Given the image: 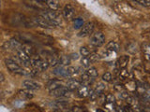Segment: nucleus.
Instances as JSON below:
<instances>
[{
    "label": "nucleus",
    "mask_w": 150,
    "mask_h": 112,
    "mask_svg": "<svg viewBox=\"0 0 150 112\" xmlns=\"http://www.w3.org/2000/svg\"><path fill=\"white\" fill-rule=\"evenodd\" d=\"M11 22L15 26H23V27H33L35 26V23L32 19H29L22 14H15L11 19Z\"/></svg>",
    "instance_id": "nucleus-1"
},
{
    "label": "nucleus",
    "mask_w": 150,
    "mask_h": 112,
    "mask_svg": "<svg viewBox=\"0 0 150 112\" xmlns=\"http://www.w3.org/2000/svg\"><path fill=\"white\" fill-rule=\"evenodd\" d=\"M7 68L13 74L21 75V76H25L27 75V71L23 69L20 64H19L16 61H14L13 59H6L5 61Z\"/></svg>",
    "instance_id": "nucleus-2"
},
{
    "label": "nucleus",
    "mask_w": 150,
    "mask_h": 112,
    "mask_svg": "<svg viewBox=\"0 0 150 112\" xmlns=\"http://www.w3.org/2000/svg\"><path fill=\"white\" fill-rule=\"evenodd\" d=\"M40 15L43 18H45L53 27L58 26L61 24V18L54 10H52V9L51 10H47L46 9V10H43V12Z\"/></svg>",
    "instance_id": "nucleus-3"
},
{
    "label": "nucleus",
    "mask_w": 150,
    "mask_h": 112,
    "mask_svg": "<svg viewBox=\"0 0 150 112\" xmlns=\"http://www.w3.org/2000/svg\"><path fill=\"white\" fill-rule=\"evenodd\" d=\"M91 45L94 47H101L103 44L105 43V36L102 34L101 32H97L91 36Z\"/></svg>",
    "instance_id": "nucleus-4"
},
{
    "label": "nucleus",
    "mask_w": 150,
    "mask_h": 112,
    "mask_svg": "<svg viewBox=\"0 0 150 112\" xmlns=\"http://www.w3.org/2000/svg\"><path fill=\"white\" fill-rule=\"evenodd\" d=\"M23 2L28 7L38 9V10H46L45 4H43V1H41V0H23Z\"/></svg>",
    "instance_id": "nucleus-5"
},
{
    "label": "nucleus",
    "mask_w": 150,
    "mask_h": 112,
    "mask_svg": "<svg viewBox=\"0 0 150 112\" xmlns=\"http://www.w3.org/2000/svg\"><path fill=\"white\" fill-rule=\"evenodd\" d=\"M70 91L67 87H64V86H60L58 88L54 89V90L51 91L50 93L51 95H53L54 97H58V98H63V97H66L69 94Z\"/></svg>",
    "instance_id": "nucleus-6"
},
{
    "label": "nucleus",
    "mask_w": 150,
    "mask_h": 112,
    "mask_svg": "<svg viewBox=\"0 0 150 112\" xmlns=\"http://www.w3.org/2000/svg\"><path fill=\"white\" fill-rule=\"evenodd\" d=\"M94 28H95V24H94V22H86L84 23L83 26L81 28V31L79 33V36H90L93 31H94Z\"/></svg>",
    "instance_id": "nucleus-7"
},
{
    "label": "nucleus",
    "mask_w": 150,
    "mask_h": 112,
    "mask_svg": "<svg viewBox=\"0 0 150 112\" xmlns=\"http://www.w3.org/2000/svg\"><path fill=\"white\" fill-rule=\"evenodd\" d=\"M33 22H34L35 25H38L40 27H42V28H46V29H50L53 26L51 25V23L46 20L45 18H43L41 15H39V16H35L33 17Z\"/></svg>",
    "instance_id": "nucleus-8"
},
{
    "label": "nucleus",
    "mask_w": 150,
    "mask_h": 112,
    "mask_svg": "<svg viewBox=\"0 0 150 112\" xmlns=\"http://www.w3.org/2000/svg\"><path fill=\"white\" fill-rule=\"evenodd\" d=\"M42 58L40 55L39 54H33L32 56H30V66L33 69H36L38 71H40V65L42 63Z\"/></svg>",
    "instance_id": "nucleus-9"
},
{
    "label": "nucleus",
    "mask_w": 150,
    "mask_h": 112,
    "mask_svg": "<svg viewBox=\"0 0 150 112\" xmlns=\"http://www.w3.org/2000/svg\"><path fill=\"white\" fill-rule=\"evenodd\" d=\"M23 86L31 91H37L40 89V84L35 80H32V79H25V80H23Z\"/></svg>",
    "instance_id": "nucleus-10"
},
{
    "label": "nucleus",
    "mask_w": 150,
    "mask_h": 112,
    "mask_svg": "<svg viewBox=\"0 0 150 112\" xmlns=\"http://www.w3.org/2000/svg\"><path fill=\"white\" fill-rule=\"evenodd\" d=\"M74 14H75V10L71 5H69V4L66 5L63 9V17L66 20H71L74 17Z\"/></svg>",
    "instance_id": "nucleus-11"
},
{
    "label": "nucleus",
    "mask_w": 150,
    "mask_h": 112,
    "mask_svg": "<svg viewBox=\"0 0 150 112\" xmlns=\"http://www.w3.org/2000/svg\"><path fill=\"white\" fill-rule=\"evenodd\" d=\"M53 73L55 76L66 78L67 77V67H65V65H62V64H57L56 66H54Z\"/></svg>",
    "instance_id": "nucleus-12"
},
{
    "label": "nucleus",
    "mask_w": 150,
    "mask_h": 112,
    "mask_svg": "<svg viewBox=\"0 0 150 112\" xmlns=\"http://www.w3.org/2000/svg\"><path fill=\"white\" fill-rule=\"evenodd\" d=\"M129 62V56L122 55L116 61V66H117V68H119V69L125 68L127 65H128Z\"/></svg>",
    "instance_id": "nucleus-13"
},
{
    "label": "nucleus",
    "mask_w": 150,
    "mask_h": 112,
    "mask_svg": "<svg viewBox=\"0 0 150 112\" xmlns=\"http://www.w3.org/2000/svg\"><path fill=\"white\" fill-rule=\"evenodd\" d=\"M82 86L81 82H79L78 80H75V79H69V80L67 82V87L70 92L73 91H77L78 89Z\"/></svg>",
    "instance_id": "nucleus-14"
},
{
    "label": "nucleus",
    "mask_w": 150,
    "mask_h": 112,
    "mask_svg": "<svg viewBox=\"0 0 150 112\" xmlns=\"http://www.w3.org/2000/svg\"><path fill=\"white\" fill-rule=\"evenodd\" d=\"M19 95L23 99H26V100H30L34 97V93L31 92V90H28L25 88V90H20L19 91Z\"/></svg>",
    "instance_id": "nucleus-15"
},
{
    "label": "nucleus",
    "mask_w": 150,
    "mask_h": 112,
    "mask_svg": "<svg viewBox=\"0 0 150 112\" xmlns=\"http://www.w3.org/2000/svg\"><path fill=\"white\" fill-rule=\"evenodd\" d=\"M119 50V45L115 41H110L106 45V51L107 52H116Z\"/></svg>",
    "instance_id": "nucleus-16"
},
{
    "label": "nucleus",
    "mask_w": 150,
    "mask_h": 112,
    "mask_svg": "<svg viewBox=\"0 0 150 112\" xmlns=\"http://www.w3.org/2000/svg\"><path fill=\"white\" fill-rule=\"evenodd\" d=\"M59 58L56 54H54V53H50V55L47 57L48 59V62H49V64L50 66H56L57 64H59Z\"/></svg>",
    "instance_id": "nucleus-17"
},
{
    "label": "nucleus",
    "mask_w": 150,
    "mask_h": 112,
    "mask_svg": "<svg viewBox=\"0 0 150 112\" xmlns=\"http://www.w3.org/2000/svg\"><path fill=\"white\" fill-rule=\"evenodd\" d=\"M89 92H90V90H89V87L86 85H83V87L81 86L78 89V96L81 98H84L88 96Z\"/></svg>",
    "instance_id": "nucleus-18"
},
{
    "label": "nucleus",
    "mask_w": 150,
    "mask_h": 112,
    "mask_svg": "<svg viewBox=\"0 0 150 112\" xmlns=\"http://www.w3.org/2000/svg\"><path fill=\"white\" fill-rule=\"evenodd\" d=\"M22 49L23 50V51L26 53V54H28L29 56H32L33 54H35L36 53V50H35V49L33 48V47L30 45V44H27V43H23V44H22Z\"/></svg>",
    "instance_id": "nucleus-19"
},
{
    "label": "nucleus",
    "mask_w": 150,
    "mask_h": 112,
    "mask_svg": "<svg viewBox=\"0 0 150 112\" xmlns=\"http://www.w3.org/2000/svg\"><path fill=\"white\" fill-rule=\"evenodd\" d=\"M47 6L52 10H56L59 8V0H47Z\"/></svg>",
    "instance_id": "nucleus-20"
},
{
    "label": "nucleus",
    "mask_w": 150,
    "mask_h": 112,
    "mask_svg": "<svg viewBox=\"0 0 150 112\" xmlns=\"http://www.w3.org/2000/svg\"><path fill=\"white\" fill-rule=\"evenodd\" d=\"M60 86H62V82L59 81V80H56V79H54V80H51L48 83V85H47V87H48V90L50 92L54 90V89H56V88L60 87Z\"/></svg>",
    "instance_id": "nucleus-21"
},
{
    "label": "nucleus",
    "mask_w": 150,
    "mask_h": 112,
    "mask_svg": "<svg viewBox=\"0 0 150 112\" xmlns=\"http://www.w3.org/2000/svg\"><path fill=\"white\" fill-rule=\"evenodd\" d=\"M127 50L131 54H135L138 51V44L136 42H130V43L127 46Z\"/></svg>",
    "instance_id": "nucleus-22"
},
{
    "label": "nucleus",
    "mask_w": 150,
    "mask_h": 112,
    "mask_svg": "<svg viewBox=\"0 0 150 112\" xmlns=\"http://www.w3.org/2000/svg\"><path fill=\"white\" fill-rule=\"evenodd\" d=\"M84 24V22H83V19L82 18H76L74 19L73 21V27L75 29H80V28H82Z\"/></svg>",
    "instance_id": "nucleus-23"
},
{
    "label": "nucleus",
    "mask_w": 150,
    "mask_h": 112,
    "mask_svg": "<svg viewBox=\"0 0 150 112\" xmlns=\"http://www.w3.org/2000/svg\"><path fill=\"white\" fill-rule=\"evenodd\" d=\"M105 89H106V85L104 83H102V82H100V83H98L95 89H94V91H95L98 94H100V93H103V92L105 91Z\"/></svg>",
    "instance_id": "nucleus-24"
},
{
    "label": "nucleus",
    "mask_w": 150,
    "mask_h": 112,
    "mask_svg": "<svg viewBox=\"0 0 150 112\" xmlns=\"http://www.w3.org/2000/svg\"><path fill=\"white\" fill-rule=\"evenodd\" d=\"M54 105L56 106V107H57V108H66V107L68 106L69 103H68V101H66V100L60 99V100L55 101Z\"/></svg>",
    "instance_id": "nucleus-25"
},
{
    "label": "nucleus",
    "mask_w": 150,
    "mask_h": 112,
    "mask_svg": "<svg viewBox=\"0 0 150 112\" xmlns=\"http://www.w3.org/2000/svg\"><path fill=\"white\" fill-rule=\"evenodd\" d=\"M89 77H91V78H96V77H98V70L95 68V67H90V68H88L87 70H86V72Z\"/></svg>",
    "instance_id": "nucleus-26"
},
{
    "label": "nucleus",
    "mask_w": 150,
    "mask_h": 112,
    "mask_svg": "<svg viewBox=\"0 0 150 112\" xmlns=\"http://www.w3.org/2000/svg\"><path fill=\"white\" fill-rule=\"evenodd\" d=\"M70 64V57L69 56H62L59 58V64L62 65H68Z\"/></svg>",
    "instance_id": "nucleus-27"
},
{
    "label": "nucleus",
    "mask_w": 150,
    "mask_h": 112,
    "mask_svg": "<svg viewBox=\"0 0 150 112\" xmlns=\"http://www.w3.org/2000/svg\"><path fill=\"white\" fill-rule=\"evenodd\" d=\"M87 57L89 58V60H90V62H96V61H98V59H100V54L97 53V52H92L89 54Z\"/></svg>",
    "instance_id": "nucleus-28"
},
{
    "label": "nucleus",
    "mask_w": 150,
    "mask_h": 112,
    "mask_svg": "<svg viewBox=\"0 0 150 112\" xmlns=\"http://www.w3.org/2000/svg\"><path fill=\"white\" fill-rule=\"evenodd\" d=\"M112 74L110 72H106L102 75V80L105 81V82H110L112 81Z\"/></svg>",
    "instance_id": "nucleus-29"
},
{
    "label": "nucleus",
    "mask_w": 150,
    "mask_h": 112,
    "mask_svg": "<svg viewBox=\"0 0 150 112\" xmlns=\"http://www.w3.org/2000/svg\"><path fill=\"white\" fill-rule=\"evenodd\" d=\"M80 53H81L83 57H86V56L90 54V50H88L87 47H82V48L80 49Z\"/></svg>",
    "instance_id": "nucleus-30"
},
{
    "label": "nucleus",
    "mask_w": 150,
    "mask_h": 112,
    "mask_svg": "<svg viewBox=\"0 0 150 112\" xmlns=\"http://www.w3.org/2000/svg\"><path fill=\"white\" fill-rule=\"evenodd\" d=\"M119 76L122 78H128L129 76V72L126 69V67L125 68H122L120 70V72H119Z\"/></svg>",
    "instance_id": "nucleus-31"
},
{
    "label": "nucleus",
    "mask_w": 150,
    "mask_h": 112,
    "mask_svg": "<svg viewBox=\"0 0 150 112\" xmlns=\"http://www.w3.org/2000/svg\"><path fill=\"white\" fill-rule=\"evenodd\" d=\"M81 64H82V65H83V67H88L89 65H90L91 62H90V60H89V58L86 56V57H83L82 58Z\"/></svg>",
    "instance_id": "nucleus-32"
},
{
    "label": "nucleus",
    "mask_w": 150,
    "mask_h": 112,
    "mask_svg": "<svg viewBox=\"0 0 150 112\" xmlns=\"http://www.w3.org/2000/svg\"><path fill=\"white\" fill-rule=\"evenodd\" d=\"M76 68L73 67V66H69L67 67V77H71L73 75L76 74Z\"/></svg>",
    "instance_id": "nucleus-33"
},
{
    "label": "nucleus",
    "mask_w": 150,
    "mask_h": 112,
    "mask_svg": "<svg viewBox=\"0 0 150 112\" xmlns=\"http://www.w3.org/2000/svg\"><path fill=\"white\" fill-rule=\"evenodd\" d=\"M126 101H127V104L129 105L130 106H135L136 105V99L133 97V96H129V97H127L126 98Z\"/></svg>",
    "instance_id": "nucleus-34"
},
{
    "label": "nucleus",
    "mask_w": 150,
    "mask_h": 112,
    "mask_svg": "<svg viewBox=\"0 0 150 112\" xmlns=\"http://www.w3.org/2000/svg\"><path fill=\"white\" fill-rule=\"evenodd\" d=\"M98 96V94L94 90L90 91V92H89V98H90L91 101H97Z\"/></svg>",
    "instance_id": "nucleus-35"
},
{
    "label": "nucleus",
    "mask_w": 150,
    "mask_h": 112,
    "mask_svg": "<svg viewBox=\"0 0 150 112\" xmlns=\"http://www.w3.org/2000/svg\"><path fill=\"white\" fill-rule=\"evenodd\" d=\"M97 100L98 102V104L102 105V104H104V103L106 102V96L103 94V93H100V94H98Z\"/></svg>",
    "instance_id": "nucleus-36"
},
{
    "label": "nucleus",
    "mask_w": 150,
    "mask_h": 112,
    "mask_svg": "<svg viewBox=\"0 0 150 112\" xmlns=\"http://www.w3.org/2000/svg\"><path fill=\"white\" fill-rule=\"evenodd\" d=\"M134 1L138 2L144 7H146V8L150 7V0H134Z\"/></svg>",
    "instance_id": "nucleus-37"
},
{
    "label": "nucleus",
    "mask_w": 150,
    "mask_h": 112,
    "mask_svg": "<svg viewBox=\"0 0 150 112\" xmlns=\"http://www.w3.org/2000/svg\"><path fill=\"white\" fill-rule=\"evenodd\" d=\"M115 98L112 93H109V94L106 95V103H115Z\"/></svg>",
    "instance_id": "nucleus-38"
},
{
    "label": "nucleus",
    "mask_w": 150,
    "mask_h": 112,
    "mask_svg": "<svg viewBox=\"0 0 150 112\" xmlns=\"http://www.w3.org/2000/svg\"><path fill=\"white\" fill-rule=\"evenodd\" d=\"M114 88H115V90L117 92H122L124 90V86L122 85V84H115Z\"/></svg>",
    "instance_id": "nucleus-39"
},
{
    "label": "nucleus",
    "mask_w": 150,
    "mask_h": 112,
    "mask_svg": "<svg viewBox=\"0 0 150 112\" xmlns=\"http://www.w3.org/2000/svg\"><path fill=\"white\" fill-rule=\"evenodd\" d=\"M129 96V92H126V91H122L121 92V97L123 98V99H126L127 97Z\"/></svg>",
    "instance_id": "nucleus-40"
},
{
    "label": "nucleus",
    "mask_w": 150,
    "mask_h": 112,
    "mask_svg": "<svg viewBox=\"0 0 150 112\" xmlns=\"http://www.w3.org/2000/svg\"><path fill=\"white\" fill-rule=\"evenodd\" d=\"M69 57H70V59H75V60H76V59H78V58H79V56H78V54H77V53H73V54L70 55Z\"/></svg>",
    "instance_id": "nucleus-41"
},
{
    "label": "nucleus",
    "mask_w": 150,
    "mask_h": 112,
    "mask_svg": "<svg viewBox=\"0 0 150 112\" xmlns=\"http://www.w3.org/2000/svg\"><path fill=\"white\" fill-rule=\"evenodd\" d=\"M70 110H71V111H82L83 109H80V107H78V106H74Z\"/></svg>",
    "instance_id": "nucleus-42"
},
{
    "label": "nucleus",
    "mask_w": 150,
    "mask_h": 112,
    "mask_svg": "<svg viewBox=\"0 0 150 112\" xmlns=\"http://www.w3.org/2000/svg\"><path fill=\"white\" fill-rule=\"evenodd\" d=\"M4 75L2 74V73H0V81H3L4 80Z\"/></svg>",
    "instance_id": "nucleus-43"
},
{
    "label": "nucleus",
    "mask_w": 150,
    "mask_h": 112,
    "mask_svg": "<svg viewBox=\"0 0 150 112\" xmlns=\"http://www.w3.org/2000/svg\"><path fill=\"white\" fill-rule=\"evenodd\" d=\"M41 1H43V2H44V1H47V0H41Z\"/></svg>",
    "instance_id": "nucleus-44"
},
{
    "label": "nucleus",
    "mask_w": 150,
    "mask_h": 112,
    "mask_svg": "<svg viewBox=\"0 0 150 112\" xmlns=\"http://www.w3.org/2000/svg\"><path fill=\"white\" fill-rule=\"evenodd\" d=\"M115 1H121V0H115Z\"/></svg>",
    "instance_id": "nucleus-45"
}]
</instances>
